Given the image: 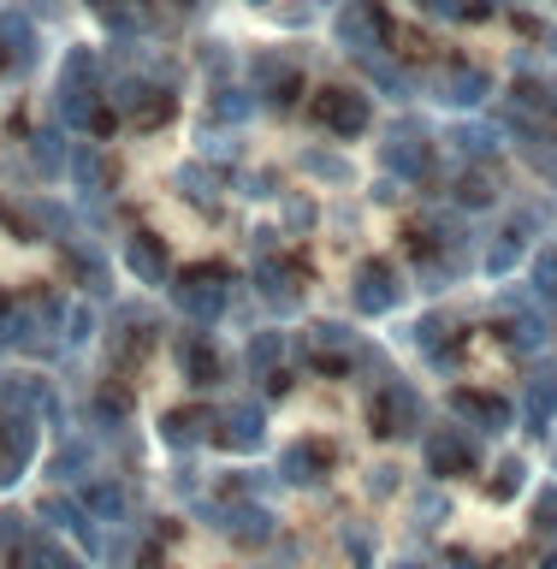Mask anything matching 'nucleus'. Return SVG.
Masks as SVG:
<instances>
[{"label":"nucleus","mask_w":557,"mask_h":569,"mask_svg":"<svg viewBox=\"0 0 557 569\" xmlns=\"http://www.w3.org/2000/svg\"><path fill=\"white\" fill-rule=\"evenodd\" d=\"M480 96H487V78H480V71H469V66H451V71H445V101L475 107Z\"/></svg>","instance_id":"423d86ee"},{"label":"nucleus","mask_w":557,"mask_h":569,"mask_svg":"<svg viewBox=\"0 0 557 569\" xmlns=\"http://www.w3.org/2000/svg\"><path fill=\"white\" fill-rule=\"evenodd\" d=\"M89 7H96V12H113V7H119V0H89Z\"/></svg>","instance_id":"6e6552de"},{"label":"nucleus","mask_w":557,"mask_h":569,"mask_svg":"<svg viewBox=\"0 0 557 569\" xmlns=\"http://www.w3.org/2000/svg\"><path fill=\"white\" fill-rule=\"evenodd\" d=\"M119 107H125L137 124H160V119L172 113V96H167V89H155V83H137V78H131V83L119 89Z\"/></svg>","instance_id":"f03ea898"},{"label":"nucleus","mask_w":557,"mask_h":569,"mask_svg":"<svg viewBox=\"0 0 557 569\" xmlns=\"http://www.w3.org/2000/svg\"><path fill=\"white\" fill-rule=\"evenodd\" d=\"M356 284H362V291H356V297H362V309H386V302L398 297V279H391V267H386V261L362 267V279H356Z\"/></svg>","instance_id":"39448f33"},{"label":"nucleus","mask_w":557,"mask_h":569,"mask_svg":"<svg viewBox=\"0 0 557 569\" xmlns=\"http://www.w3.org/2000/svg\"><path fill=\"white\" fill-rule=\"evenodd\" d=\"M24 60H30V24L18 12H7V18H0V66L18 71Z\"/></svg>","instance_id":"20e7f679"},{"label":"nucleus","mask_w":557,"mask_h":569,"mask_svg":"<svg viewBox=\"0 0 557 569\" xmlns=\"http://www.w3.org/2000/svg\"><path fill=\"white\" fill-rule=\"evenodd\" d=\"M457 202H469V208H487V202H493V184H487V172H462V178H457Z\"/></svg>","instance_id":"0eeeda50"},{"label":"nucleus","mask_w":557,"mask_h":569,"mask_svg":"<svg viewBox=\"0 0 557 569\" xmlns=\"http://www.w3.org/2000/svg\"><path fill=\"white\" fill-rule=\"evenodd\" d=\"M315 113H320V124H327L332 137H362L368 131V101L356 96V89H320Z\"/></svg>","instance_id":"f257e3e1"},{"label":"nucleus","mask_w":557,"mask_h":569,"mask_svg":"<svg viewBox=\"0 0 557 569\" xmlns=\"http://www.w3.org/2000/svg\"><path fill=\"white\" fill-rule=\"evenodd\" d=\"M125 256H131V267L142 279H167V249H160L155 231H131V249H125Z\"/></svg>","instance_id":"7ed1b4c3"}]
</instances>
